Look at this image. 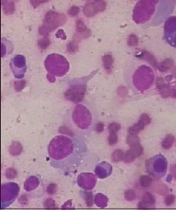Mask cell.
<instances>
[{
    "instance_id": "cell-1",
    "label": "cell",
    "mask_w": 176,
    "mask_h": 210,
    "mask_svg": "<svg viewBox=\"0 0 176 210\" xmlns=\"http://www.w3.org/2000/svg\"><path fill=\"white\" fill-rule=\"evenodd\" d=\"M65 22H66V17L63 14H60L50 11L47 13L44 25L40 27L39 32L43 35H47L48 32L53 30L58 26L63 24Z\"/></svg>"
},
{
    "instance_id": "cell-2",
    "label": "cell",
    "mask_w": 176,
    "mask_h": 210,
    "mask_svg": "<svg viewBox=\"0 0 176 210\" xmlns=\"http://www.w3.org/2000/svg\"><path fill=\"white\" fill-rule=\"evenodd\" d=\"M85 92V87L81 85H75L66 91L65 96L68 100L75 103H79L83 100Z\"/></svg>"
},
{
    "instance_id": "cell-3",
    "label": "cell",
    "mask_w": 176,
    "mask_h": 210,
    "mask_svg": "<svg viewBox=\"0 0 176 210\" xmlns=\"http://www.w3.org/2000/svg\"><path fill=\"white\" fill-rule=\"evenodd\" d=\"M106 8L104 1H97V3H87L84 8V14L88 17H92L98 12H102Z\"/></svg>"
},
{
    "instance_id": "cell-4",
    "label": "cell",
    "mask_w": 176,
    "mask_h": 210,
    "mask_svg": "<svg viewBox=\"0 0 176 210\" xmlns=\"http://www.w3.org/2000/svg\"><path fill=\"white\" fill-rule=\"evenodd\" d=\"M155 203V197L151 194L145 193L142 197V200L140 204H138V208L139 209H149V206H152Z\"/></svg>"
},
{
    "instance_id": "cell-5",
    "label": "cell",
    "mask_w": 176,
    "mask_h": 210,
    "mask_svg": "<svg viewBox=\"0 0 176 210\" xmlns=\"http://www.w3.org/2000/svg\"><path fill=\"white\" fill-rule=\"evenodd\" d=\"M22 145L18 141H15L13 142V144L11 145L9 147V153L12 154V156H17L22 152Z\"/></svg>"
},
{
    "instance_id": "cell-6",
    "label": "cell",
    "mask_w": 176,
    "mask_h": 210,
    "mask_svg": "<svg viewBox=\"0 0 176 210\" xmlns=\"http://www.w3.org/2000/svg\"><path fill=\"white\" fill-rule=\"evenodd\" d=\"M102 60H103L104 66V68L106 69V70L108 71V72H110L114 63V60L112 55H104L103 58H102Z\"/></svg>"
},
{
    "instance_id": "cell-7",
    "label": "cell",
    "mask_w": 176,
    "mask_h": 210,
    "mask_svg": "<svg viewBox=\"0 0 176 210\" xmlns=\"http://www.w3.org/2000/svg\"><path fill=\"white\" fill-rule=\"evenodd\" d=\"M174 141H175V137H174L172 135H167L162 142V148H163L164 149H169L170 148L172 147Z\"/></svg>"
},
{
    "instance_id": "cell-8",
    "label": "cell",
    "mask_w": 176,
    "mask_h": 210,
    "mask_svg": "<svg viewBox=\"0 0 176 210\" xmlns=\"http://www.w3.org/2000/svg\"><path fill=\"white\" fill-rule=\"evenodd\" d=\"M130 150L133 153L134 155L136 156V158L139 157L143 153V148L140 143H137L130 146Z\"/></svg>"
},
{
    "instance_id": "cell-9",
    "label": "cell",
    "mask_w": 176,
    "mask_h": 210,
    "mask_svg": "<svg viewBox=\"0 0 176 210\" xmlns=\"http://www.w3.org/2000/svg\"><path fill=\"white\" fill-rule=\"evenodd\" d=\"M124 156L125 154H124V152L119 149H117L112 154V160H113L114 162H119L120 161L124 160Z\"/></svg>"
},
{
    "instance_id": "cell-10",
    "label": "cell",
    "mask_w": 176,
    "mask_h": 210,
    "mask_svg": "<svg viewBox=\"0 0 176 210\" xmlns=\"http://www.w3.org/2000/svg\"><path fill=\"white\" fill-rule=\"evenodd\" d=\"M152 182V178H150V177L146 175H143L140 177V185L142 187H144V188H147V187H149L151 185Z\"/></svg>"
},
{
    "instance_id": "cell-11",
    "label": "cell",
    "mask_w": 176,
    "mask_h": 210,
    "mask_svg": "<svg viewBox=\"0 0 176 210\" xmlns=\"http://www.w3.org/2000/svg\"><path fill=\"white\" fill-rule=\"evenodd\" d=\"M140 138L138 137L137 133H129L127 138V143L129 146L137 144V143H140Z\"/></svg>"
},
{
    "instance_id": "cell-12",
    "label": "cell",
    "mask_w": 176,
    "mask_h": 210,
    "mask_svg": "<svg viewBox=\"0 0 176 210\" xmlns=\"http://www.w3.org/2000/svg\"><path fill=\"white\" fill-rule=\"evenodd\" d=\"M4 12L6 14H12L14 12V4L13 2H9L7 4H4Z\"/></svg>"
},
{
    "instance_id": "cell-13",
    "label": "cell",
    "mask_w": 176,
    "mask_h": 210,
    "mask_svg": "<svg viewBox=\"0 0 176 210\" xmlns=\"http://www.w3.org/2000/svg\"><path fill=\"white\" fill-rule=\"evenodd\" d=\"M155 191L157 192V193L160 194L161 195H164L165 194H166L168 191V189L167 187L165 186V185L162 184V183H157V185L155 187Z\"/></svg>"
},
{
    "instance_id": "cell-14",
    "label": "cell",
    "mask_w": 176,
    "mask_h": 210,
    "mask_svg": "<svg viewBox=\"0 0 176 210\" xmlns=\"http://www.w3.org/2000/svg\"><path fill=\"white\" fill-rule=\"evenodd\" d=\"M135 158H136V156L134 155L133 153L132 152V151L129 149V150L127 151L126 154H125L124 156V161L125 163H131L135 160Z\"/></svg>"
},
{
    "instance_id": "cell-15",
    "label": "cell",
    "mask_w": 176,
    "mask_h": 210,
    "mask_svg": "<svg viewBox=\"0 0 176 210\" xmlns=\"http://www.w3.org/2000/svg\"><path fill=\"white\" fill-rule=\"evenodd\" d=\"M50 42L48 37H44L38 41V45L41 49H46L50 45Z\"/></svg>"
},
{
    "instance_id": "cell-16",
    "label": "cell",
    "mask_w": 176,
    "mask_h": 210,
    "mask_svg": "<svg viewBox=\"0 0 176 210\" xmlns=\"http://www.w3.org/2000/svg\"><path fill=\"white\" fill-rule=\"evenodd\" d=\"M76 30L79 33H81V32H84L86 30H87L85 24H84V22L82 20H78L76 22Z\"/></svg>"
},
{
    "instance_id": "cell-17",
    "label": "cell",
    "mask_w": 176,
    "mask_h": 210,
    "mask_svg": "<svg viewBox=\"0 0 176 210\" xmlns=\"http://www.w3.org/2000/svg\"><path fill=\"white\" fill-rule=\"evenodd\" d=\"M25 84H26V82L24 80L16 81V82H14V89H15V90L17 91V92H20V91L24 88Z\"/></svg>"
},
{
    "instance_id": "cell-18",
    "label": "cell",
    "mask_w": 176,
    "mask_h": 210,
    "mask_svg": "<svg viewBox=\"0 0 176 210\" xmlns=\"http://www.w3.org/2000/svg\"><path fill=\"white\" fill-rule=\"evenodd\" d=\"M124 197L127 201H133L136 199V194L133 190H128L125 192Z\"/></svg>"
},
{
    "instance_id": "cell-19",
    "label": "cell",
    "mask_w": 176,
    "mask_h": 210,
    "mask_svg": "<svg viewBox=\"0 0 176 210\" xmlns=\"http://www.w3.org/2000/svg\"><path fill=\"white\" fill-rule=\"evenodd\" d=\"M108 141L109 144L111 146H113V145L117 144V141H118V137H117V133H110Z\"/></svg>"
},
{
    "instance_id": "cell-20",
    "label": "cell",
    "mask_w": 176,
    "mask_h": 210,
    "mask_svg": "<svg viewBox=\"0 0 176 210\" xmlns=\"http://www.w3.org/2000/svg\"><path fill=\"white\" fill-rule=\"evenodd\" d=\"M5 176L7 179H14L17 176V172L14 169H6Z\"/></svg>"
},
{
    "instance_id": "cell-21",
    "label": "cell",
    "mask_w": 176,
    "mask_h": 210,
    "mask_svg": "<svg viewBox=\"0 0 176 210\" xmlns=\"http://www.w3.org/2000/svg\"><path fill=\"white\" fill-rule=\"evenodd\" d=\"M120 128H121V126L117 123H111L109 126V130L110 133H117L120 129Z\"/></svg>"
},
{
    "instance_id": "cell-22",
    "label": "cell",
    "mask_w": 176,
    "mask_h": 210,
    "mask_svg": "<svg viewBox=\"0 0 176 210\" xmlns=\"http://www.w3.org/2000/svg\"><path fill=\"white\" fill-rule=\"evenodd\" d=\"M79 11H80V9H79V6H73L70 8L68 12V14H69L70 16H71V17H74V16L77 15V14H79Z\"/></svg>"
},
{
    "instance_id": "cell-23",
    "label": "cell",
    "mask_w": 176,
    "mask_h": 210,
    "mask_svg": "<svg viewBox=\"0 0 176 210\" xmlns=\"http://www.w3.org/2000/svg\"><path fill=\"white\" fill-rule=\"evenodd\" d=\"M167 62H168V60H165V61L163 62V63L161 64L160 69L161 71H166L169 68H170L171 65H172V62L171 61V60L169 61V63H167Z\"/></svg>"
},
{
    "instance_id": "cell-24",
    "label": "cell",
    "mask_w": 176,
    "mask_h": 210,
    "mask_svg": "<svg viewBox=\"0 0 176 210\" xmlns=\"http://www.w3.org/2000/svg\"><path fill=\"white\" fill-rule=\"evenodd\" d=\"M175 196L172 194H170V195H167V196H166L165 200V204L167 205V206H170L171 204H172L174 202H175Z\"/></svg>"
},
{
    "instance_id": "cell-25",
    "label": "cell",
    "mask_w": 176,
    "mask_h": 210,
    "mask_svg": "<svg viewBox=\"0 0 176 210\" xmlns=\"http://www.w3.org/2000/svg\"><path fill=\"white\" fill-rule=\"evenodd\" d=\"M137 42H138L137 38V37L135 36V35H130L128 40L129 45H130V46H135V45H137Z\"/></svg>"
},
{
    "instance_id": "cell-26",
    "label": "cell",
    "mask_w": 176,
    "mask_h": 210,
    "mask_svg": "<svg viewBox=\"0 0 176 210\" xmlns=\"http://www.w3.org/2000/svg\"><path fill=\"white\" fill-rule=\"evenodd\" d=\"M140 120H141L142 122L143 123H144L145 126H147V125H148V124H150V122H151V119H150V118L149 117V115H148L147 114H142L141 115V117H140Z\"/></svg>"
},
{
    "instance_id": "cell-27",
    "label": "cell",
    "mask_w": 176,
    "mask_h": 210,
    "mask_svg": "<svg viewBox=\"0 0 176 210\" xmlns=\"http://www.w3.org/2000/svg\"><path fill=\"white\" fill-rule=\"evenodd\" d=\"M55 204L54 200H53L52 199H48L45 203V208L46 209H53L55 208Z\"/></svg>"
},
{
    "instance_id": "cell-28",
    "label": "cell",
    "mask_w": 176,
    "mask_h": 210,
    "mask_svg": "<svg viewBox=\"0 0 176 210\" xmlns=\"http://www.w3.org/2000/svg\"><path fill=\"white\" fill-rule=\"evenodd\" d=\"M59 132L61 133H65V134L68 135V136H73V133L72 131L66 126H61L59 129Z\"/></svg>"
},
{
    "instance_id": "cell-29",
    "label": "cell",
    "mask_w": 176,
    "mask_h": 210,
    "mask_svg": "<svg viewBox=\"0 0 176 210\" xmlns=\"http://www.w3.org/2000/svg\"><path fill=\"white\" fill-rule=\"evenodd\" d=\"M57 191V185L55 184H50L47 188V191L50 194H53Z\"/></svg>"
},
{
    "instance_id": "cell-30",
    "label": "cell",
    "mask_w": 176,
    "mask_h": 210,
    "mask_svg": "<svg viewBox=\"0 0 176 210\" xmlns=\"http://www.w3.org/2000/svg\"><path fill=\"white\" fill-rule=\"evenodd\" d=\"M117 93H118V95L119 96L124 98L127 95V90L126 88L123 87V86H121V87L119 88L118 90H117Z\"/></svg>"
},
{
    "instance_id": "cell-31",
    "label": "cell",
    "mask_w": 176,
    "mask_h": 210,
    "mask_svg": "<svg viewBox=\"0 0 176 210\" xmlns=\"http://www.w3.org/2000/svg\"><path fill=\"white\" fill-rule=\"evenodd\" d=\"M68 50L70 53H75L78 50V46L74 42H71L69 45H68Z\"/></svg>"
},
{
    "instance_id": "cell-32",
    "label": "cell",
    "mask_w": 176,
    "mask_h": 210,
    "mask_svg": "<svg viewBox=\"0 0 176 210\" xmlns=\"http://www.w3.org/2000/svg\"><path fill=\"white\" fill-rule=\"evenodd\" d=\"M48 0H30V2L32 4V5L35 7L39 6L40 4H43V3L47 2Z\"/></svg>"
},
{
    "instance_id": "cell-33",
    "label": "cell",
    "mask_w": 176,
    "mask_h": 210,
    "mask_svg": "<svg viewBox=\"0 0 176 210\" xmlns=\"http://www.w3.org/2000/svg\"><path fill=\"white\" fill-rule=\"evenodd\" d=\"M86 204L88 206H92V194L91 193L86 194Z\"/></svg>"
},
{
    "instance_id": "cell-34",
    "label": "cell",
    "mask_w": 176,
    "mask_h": 210,
    "mask_svg": "<svg viewBox=\"0 0 176 210\" xmlns=\"http://www.w3.org/2000/svg\"><path fill=\"white\" fill-rule=\"evenodd\" d=\"M103 130H104V124H103V123H98L97 126V132L101 133V132H102V131H103Z\"/></svg>"
},
{
    "instance_id": "cell-35",
    "label": "cell",
    "mask_w": 176,
    "mask_h": 210,
    "mask_svg": "<svg viewBox=\"0 0 176 210\" xmlns=\"http://www.w3.org/2000/svg\"><path fill=\"white\" fill-rule=\"evenodd\" d=\"M170 96L172 98H176V90H171Z\"/></svg>"
},
{
    "instance_id": "cell-36",
    "label": "cell",
    "mask_w": 176,
    "mask_h": 210,
    "mask_svg": "<svg viewBox=\"0 0 176 210\" xmlns=\"http://www.w3.org/2000/svg\"><path fill=\"white\" fill-rule=\"evenodd\" d=\"M6 2V0H1V4H5V3Z\"/></svg>"
}]
</instances>
